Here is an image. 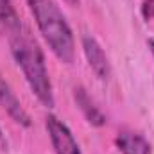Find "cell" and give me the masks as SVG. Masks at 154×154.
Masks as SVG:
<instances>
[{
	"mask_svg": "<svg viewBox=\"0 0 154 154\" xmlns=\"http://www.w3.org/2000/svg\"><path fill=\"white\" fill-rule=\"evenodd\" d=\"M0 104L4 106V109L7 111V115L11 116L16 124H20L22 127H31V116L25 111V108L22 106L20 99L14 95V91L11 90V86L0 77Z\"/></svg>",
	"mask_w": 154,
	"mask_h": 154,
	"instance_id": "obj_5",
	"label": "cell"
},
{
	"mask_svg": "<svg viewBox=\"0 0 154 154\" xmlns=\"http://www.w3.org/2000/svg\"><path fill=\"white\" fill-rule=\"evenodd\" d=\"M74 99H75L79 109L82 111V115L86 116V120H88L91 125L100 127V125L106 124L104 113H102V111L99 109V106L91 100V97L86 93L84 88H81V86H75V88H74Z\"/></svg>",
	"mask_w": 154,
	"mask_h": 154,
	"instance_id": "obj_8",
	"label": "cell"
},
{
	"mask_svg": "<svg viewBox=\"0 0 154 154\" xmlns=\"http://www.w3.org/2000/svg\"><path fill=\"white\" fill-rule=\"evenodd\" d=\"M23 31V25L20 22V16L13 5L11 0H0V34H5L7 38H14Z\"/></svg>",
	"mask_w": 154,
	"mask_h": 154,
	"instance_id": "obj_7",
	"label": "cell"
},
{
	"mask_svg": "<svg viewBox=\"0 0 154 154\" xmlns=\"http://www.w3.org/2000/svg\"><path fill=\"white\" fill-rule=\"evenodd\" d=\"M115 143L122 154H151V143L134 131H120L115 138Z\"/></svg>",
	"mask_w": 154,
	"mask_h": 154,
	"instance_id": "obj_6",
	"label": "cell"
},
{
	"mask_svg": "<svg viewBox=\"0 0 154 154\" xmlns=\"http://www.w3.org/2000/svg\"><path fill=\"white\" fill-rule=\"evenodd\" d=\"M82 50L86 56V61L90 65V68L95 72V75L99 79H108L111 75V65H109V57L104 52V48L100 47V43L93 36H84L82 38Z\"/></svg>",
	"mask_w": 154,
	"mask_h": 154,
	"instance_id": "obj_4",
	"label": "cell"
},
{
	"mask_svg": "<svg viewBox=\"0 0 154 154\" xmlns=\"http://www.w3.org/2000/svg\"><path fill=\"white\" fill-rule=\"evenodd\" d=\"M65 2H66V4H70V5H75L79 0H65Z\"/></svg>",
	"mask_w": 154,
	"mask_h": 154,
	"instance_id": "obj_12",
	"label": "cell"
},
{
	"mask_svg": "<svg viewBox=\"0 0 154 154\" xmlns=\"http://www.w3.org/2000/svg\"><path fill=\"white\" fill-rule=\"evenodd\" d=\"M142 16L147 22L154 20V0H142Z\"/></svg>",
	"mask_w": 154,
	"mask_h": 154,
	"instance_id": "obj_9",
	"label": "cell"
},
{
	"mask_svg": "<svg viewBox=\"0 0 154 154\" xmlns=\"http://www.w3.org/2000/svg\"><path fill=\"white\" fill-rule=\"evenodd\" d=\"M147 45H149V48L152 52V57H154V39H147Z\"/></svg>",
	"mask_w": 154,
	"mask_h": 154,
	"instance_id": "obj_11",
	"label": "cell"
},
{
	"mask_svg": "<svg viewBox=\"0 0 154 154\" xmlns=\"http://www.w3.org/2000/svg\"><path fill=\"white\" fill-rule=\"evenodd\" d=\"M27 5L54 56L65 65H72L75 57L74 34L59 5L54 0H27Z\"/></svg>",
	"mask_w": 154,
	"mask_h": 154,
	"instance_id": "obj_2",
	"label": "cell"
},
{
	"mask_svg": "<svg viewBox=\"0 0 154 154\" xmlns=\"http://www.w3.org/2000/svg\"><path fill=\"white\" fill-rule=\"evenodd\" d=\"M45 127H47L48 138L52 142L56 154H82L72 131L68 129V125L63 120H59L56 115H47Z\"/></svg>",
	"mask_w": 154,
	"mask_h": 154,
	"instance_id": "obj_3",
	"label": "cell"
},
{
	"mask_svg": "<svg viewBox=\"0 0 154 154\" xmlns=\"http://www.w3.org/2000/svg\"><path fill=\"white\" fill-rule=\"evenodd\" d=\"M9 45H11V54H13L16 65L20 66L31 91L36 95V99L45 108H52L54 106V90H52L50 75L47 70L45 56H43V50L39 48V45L25 31H22L20 34L9 39Z\"/></svg>",
	"mask_w": 154,
	"mask_h": 154,
	"instance_id": "obj_1",
	"label": "cell"
},
{
	"mask_svg": "<svg viewBox=\"0 0 154 154\" xmlns=\"http://www.w3.org/2000/svg\"><path fill=\"white\" fill-rule=\"evenodd\" d=\"M7 147V143H5V140H4V134H2V129H0V151H4Z\"/></svg>",
	"mask_w": 154,
	"mask_h": 154,
	"instance_id": "obj_10",
	"label": "cell"
}]
</instances>
